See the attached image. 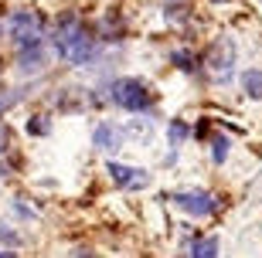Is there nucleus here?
Wrapping results in <instances>:
<instances>
[{"mask_svg":"<svg viewBox=\"0 0 262 258\" xmlns=\"http://www.w3.org/2000/svg\"><path fill=\"white\" fill-rule=\"evenodd\" d=\"M174 204L181 210H187V214H194V218H208V214L214 210V197H208V194H201V191L174 194Z\"/></svg>","mask_w":262,"mask_h":258,"instance_id":"obj_5","label":"nucleus"},{"mask_svg":"<svg viewBox=\"0 0 262 258\" xmlns=\"http://www.w3.org/2000/svg\"><path fill=\"white\" fill-rule=\"evenodd\" d=\"M78 34H82L78 17H75V14H61L58 24H55V31H51V44H55V51H58V55H65V48L78 38Z\"/></svg>","mask_w":262,"mask_h":258,"instance_id":"obj_4","label":"nucleus"},{"mask_svg":"<svg viewBox=\"0 0 262 258\" xmlns=\"http://www.w3.org/2000/svg\"><path fill=\"white\" fill-rule=\"evenodd\" d=\"M7 34L17 41L20 48H24V44H38L41 34H45V17H41V14H31V10H20V14L10 17Z\"/></svg>","mask_w":262,"mask_h":258,"instance_id":"obj_1","label":"nucleus"},{"mask_svg":"<svg viewBox=\"0 0 262 258\" xmlns=\"http://www.w3.org/2000/svg\"><path fill=\"white\" fill-rule=\"evenodd\" d=\"M242 88L249 99H262V72H255V68L242 72Z\"/></svg>","mask_w":262,"mask_h":258,"instance_id":"obj_9","label":"nucleus"},{"mask_svg":"<svg viewBox=\"0 0 262 258\" xmlns=\"http://www.w3.org/2000/svg\"><path fill=\"white\" fill-rule=\"evenodd\" d=\"M208 68H211L214 82H228V78H232V72H235V44L228 38H222L211 51H208Z\"/></svg>","mask_w":262,"mask_h":258,"instance_id":"obj_3","label":"nucleus"},{"mask_svg":"<svg viewBox=\"0 0 262 258\" xmlns=\"http://www.w3.org/2000/svg\"><path fill=\"white\" fill-rule=\"evenodd\" d=\"M191 255L194 258H214L218 255V238H201L191 245Z\"/></svg>","mask_w":262,"mask_h":258,"instance_id":"obj_11","label":"nucleus"},{"mask_svg":"<svg viewBox=\"0 0 262 258\" xmlns=\"http://www.w3.org/2000/svg\"><path fill=\"white\" fill-rule=\"evenodd\" d=\"M41 58H45V48H41V41L38 44H24L20 48V72H38L41 68Z\"/></svg>","mask_w":262,"mask_h":258,"instance_id":"obj_8","label":"nucleus"},{"mask_svg":"<svg viewBox=\"0 0 262 258\" xmlns=\"http://www.w3.org/2000/svg\"><path fill=\"white\" fill-rule=\"evenodd\" d=\"M211 153H214V163H225V156H228V139L225 136H214Z\"/></svg>","mask_w":262,"mask_h":258,"instance_id":"obj_12","label":"nucleus"},{"mask_svg":"<svg viewBox=\"0 0 262 258\" xmlns=\"http://www.w3.org/2000/svg\"><path fill=\"white\" fill-rule=\"evenodd\" d=\"M109 170V177H113V180L119 183V187H129V191H140V187H146V183H150V177H146L143 170H136V167H123V163H109L106 167Z\"/></svg>","mask_w":262,"mask_h":258,"instance_id":"obj_6","label":"nucleus"},{"mask_svg":"<svg viewBox=\"0 0 262 258\" xmlns=\"http://www.w3.org/2000/svg\"><path fill=\"white\" fill-rule=\"evenodd\" d=\"M214 4H225V0H214Z\"/></svg>","mask_w":262,"mask_h":258,"instance_id":"obj_16","label":"nucleus"},{"mask_svg":"<svg viewBox=\"0 0 262 258\" xmlns=\"http://www.w3.org/2000/svg\"><path fill=\"white\" fill-rule=\"evenodd\" d=\"M174 65L191 72V68H194V61H191V55H184V51H174Z\"/></svg>","mask_w":262,"mask_h":258,"instance_id":"obj_14","label":"nucleus"},{"mask_svg":"<svg viewBox=\"0 0 262 258\" xmlns=\"http://www.w3.org/2000/svg\"><path fill=\"white\" fill-rule=\"evenodd\" d=\"M184 139H187V126H184V123H170V143L181 146Z\"/></svg>","mask_w":262,"mask_h":258,"instance_id":"obj_13","label":"nucleus"},{"mask_svg":"<svg viewBox=\"0 0 262 258\" xmlns=\"http://www.w3.org/2000/svg\"><path fill=\"white\" fill-rule=\"evenodd\" d=\"M92 55H96V44H92V38H89L85 28H82V34L68 44L61 58H65V61H72V65H89V61H92Z\"/></svg>","mask_w":262,"mask_h":258,"instance_id":"obj_7","label":"nucleus"},{"mask_svg":"<svg viewBox=\"0 0 262 258\" xmlns=\"http://www.w3.org/2000/svg\"><path fill=\"white\" fill-rule=\"evenodd\" d=\"M113 99L126 112H143L146 105H150V96H146L143 82H136V78H119L116 85H113Z\"/></svg>","mask_w":262,"mask_h":258,"instance_id":"obj_2","label":"nucleus"},{"mask_svg":"<svg viewBox=\"0 0 262 258\" xmlns=\"http://www.w3.org/2000/svg\"><path fill=\"white\" fill-rule=\"evenodd\" d=\"M92 139H96L99 150H113V146H119L116 143V129H113V126H96V136H92Z\"/></svg>","mask_w":262,"mask_h":258,"instance_id":"obj_10","label":"nucleus"},{"mask_svg":"<svg viewBox=\"0 0 262 258\" xmlns=\"http://www.w3.org/2000/svg\"><path fill=\"white\" fill-rule=\"evenodd\" d=\"M45 129H48V126L41 123V119H34V123H31V133H45Z\"/></svg>","mask_w":262,"mask_h":258,"instance_id":"obj_15","label":"nucleus"}]
</instances>
